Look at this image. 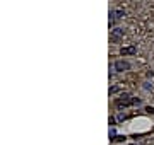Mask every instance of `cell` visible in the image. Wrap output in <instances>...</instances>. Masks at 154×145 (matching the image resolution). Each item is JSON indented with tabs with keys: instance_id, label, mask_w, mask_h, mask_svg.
Returning <instances> with one entry per match:
<instances>
[{
	"instance_id": "obj_1",
	"label": "cell",
	"mask_w": 154,
	"mask_h": 145,
	"mask_svg": "<svg viewBox=\"0 0 154 145\" xmlns=\"http://www.w3.org/2000/svg\"><path fill=\"white\" fill-rule=\"evenodd\" d=\"M130 68V63L125 62V60H118V62H115V70L117 72H125V70Z\"/></svg>"
},
{
	"instance_id": "obj_2",
	"label": "cell",
	"mask_w": 154,
	"mask_h": 145,
	"mask_svg": "<svg viewBox=\"0 0 154 145\" xmlns=\"http://www.w3.org/2000/svg\"><path fill=\"white\" fill-rule=\"evenodd\" d=\"M123 36V29H120V28H115L111 31V36H110V39H111L113 43H118L120 41V38Z\"/></svg>"
},
{
	"instance_id": "obj_3",
	"label": "cell",
	"mask_w": 154,
	"mask_h": 145,
	"mask_svg": "<svg viewBox=\"0 0 154 145\" xmlns=\"http://www.w3.org/2000/svg\"><path fill=\"white\" fill-rule=\"evenodd\" d=\"M140 99H118L117 104L118 106H128V104H139Z\"/></svg>"
},
{
	"instance_id": "obj_4",
	"label": "cell",
	"mask_w": 154,
	"mask_h": 145,
	"mask_svg": "<svg viewBox=\"0 0 154 145\" xmlns=\"http://www.w3.org/2000/svg\"><path fill=\"white\" fill-rule=\"evenodd\" d=\"M122 15H123V12H122V10H111V17H110V24H113V22H117L118 19H122Z\"/></svg>"
},
{
	"instance_id": "obj_5",
	"label": "cell",
	"mask_w": 154,
	"mask_h": 145,
	"mask_svg": "<svg viewBox=\"0 0 154 145\" xmlns=\"http://www.w3.org/2000/svg\"><path fill=\"white\" fill-rule=\"evenodd\" d=\"M135 53V48L133 46H130V48H123L122 50V55H133Z\"/></svg>"
},
{
	"instance_id": "obj_6",
	"label": "cell",
	"mask_w": 154,
	"mask_h": 145,
	"mask_svg": "<svg viewBox=\"0 0 154 145\" xmlns=\"http://www.w3.org/2000/svg\"><path fill=\"white\" fill-rule=\"evenodd\" d=\"M146 111H149V113H154V108H147Z\"/></svg>"
}]
</instances>
